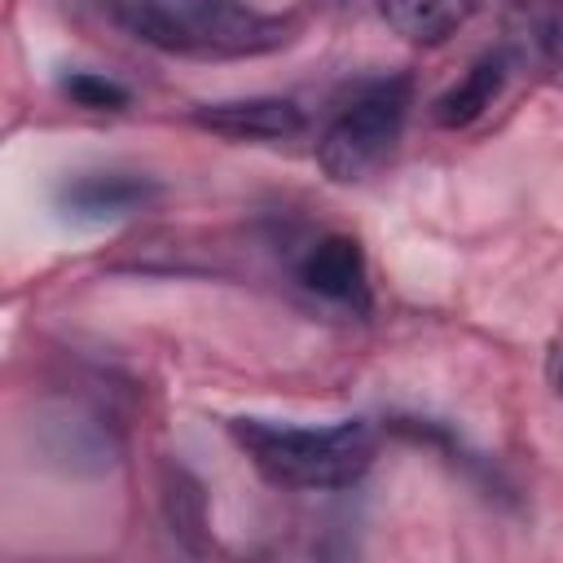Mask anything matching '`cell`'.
<instances>
[{
  "label": "cell",
  "mask_w": 563,
  "mask_h": 563,
  "mask_svg": "<svg viewBox=\"0 0 563 563\" xmlns=\"http://www.w3.org/2000/svg\"><path fill=\"white\" fill-rule=\"evenodd\" d=\"M123 31L176 57H264L295 40V22L246 0H114Z\"/></svg>",
  "instance_id": "1"
},
{
  "label": "cell",
  "mask_w": 563,
  "mask_h": 563,
  "mask_svg": "<svg viewBox=\"0 0 563 563\" xmlns=\"http://www.w3.org/2000/svg\"><path fill=\"white\" fill-rule=\"evenodd\" d=\"M229 435L246 462L277 488H352L378 449V435L365 418H343L334 427H290L268 418H233Z\"/></svg>",
  "instance_id": "2"
},
{
  "label": "cell",
  "mask_w": 563,
  "mask_h": 563,
  "mask_svg": "<svg viewBox=\"0 0 563 563\" xmlns=\"http://www.w3.org/2000/svg\"><path fill=\"white\" fill-rule=\"evenodd\" d=\"M409 101H413V92H409L405 75H383V79L352 88L317 136L321 172L339 185H356V180L374 176L400 145Z\"/></svg>",
  "instance_id": "3"
},
{
  "label": "cell",
  "mask_w": 563,
  "mask_h": 563,
  "mask_svg": "<svg viewBox=\"0 0 563 563\" xmlns=\"http://www.w3.org/2000/svg\"><path fill=\"white\" fill-rule=\"evenodd\" d=\"M158 180L132 167H84L57 185V211L75 224H114L150 207Z\"/></svg>",
  "instance_id": "4"
},
{
  "label": "cell",
  "mask_w": 563,
  "mask_h": 563,
  "mask_svg": "<svg viewBox=\"0 0 563 563\" xmlns=\"http://www.w3.org/2000/svg\"><path fill=\"white\" fill-rule=\"evenodd\" d=\"M295 277L308 295L343 308V312H356L365 317L369 312V268H365V251L356 238L347 233H321L317 242L303 246L299 264H295Z\"/></svg>",
  "instance_id": "5"
},
{
  "label": "cell",
  "mask_w": 563,
  "mask_h": 563,
  "mask_svg": "<svg viewBox=\"0 0 563 563\" xmlns=\"http://www.w3.org/2000/svg\"><path fill=\"white\" fill-rule=\"evenodd\" d=\"M501 53L515 70L563 84V0H506Z\"/></svg>",
  "instance_id": "6"
},
{
  "label": "cell",
  "mask_w": 563,
  "mask_h": 563,
  "mask_svg": "<svg viewBox=\"0 0 563 563\" xmlns=\"http://www.w3.org/2000/svg\"><path fill=\"white\" fill-rule=\"evenodd\" d=\"M194 123L229 141H286L303 132V110L290 97H238L198 106Z\"/></svg>",
  "instance_id": "7"
},
{
  "label": "cell",
  "mask_w": 563,
  "mask_h": 563,
  "mask_svg": "<svg viewBox=\"0 0 563 563\" xmlns=\"http://www.w3.org/2000/svg\"><path fill=\"white\" fill-rule=\"evenodd\" d=\"M510 70H515V66H510V57H506L501 48H493V53L475 57V62L466 66V75L431 101V123H435V128H444V132L471 128V123H475V119H479V114L501 97V88H506V75H510Z\"/></svg>",
  "instance_id": "8"
},
{
  "label": "cell",
  "mask_w": 563,
  "mask_h": 563,
  "mask_svg": "<svg viewBox=\"0 0 563 563\" xmlns=\"http://www.w3.org/2000/svg\"><path fill=\"white\" fill-rule=\"evenodd\" d=\"M396 35L413 44H444L475 9V0H378Z\"/></svg>",
  "instance_id": "9"
},
{
  "label": "cell",
  "mask_w": 563,
  "mask_h": 563,
  "mask_svg": "<svg viewBox=\"0 0 563 563\" xmlns=\"http://www.w3.org/2000/svg\"><path fill=\"white\" fill-rule=\"evenodd\" d=\"M57 88L79 110H123L128 106V88L101 70H66Z\"/></svg>",
  "instance_id": "10"
},
{
  "label": "cell",
  "mask_w": 563,
  "mask_h": 563,
  "mask_svg": "<svg viewBox=\"0 0 563 563\" xmlns=\"http://www.w3.org/2000/svg\"><path fill=\"white\" fill-rule=\"evenodd\" d=\"M545 378H550V387L563 396V330L554 334V343H550V352H545Z\"/></svg>",
  "instance_id": "11"
}]
</instances>
